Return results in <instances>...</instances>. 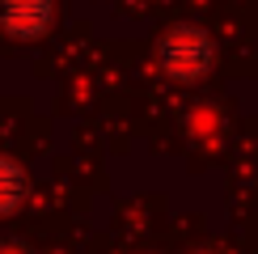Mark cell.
Returning a JSON list of instances; mask_svg holds the SVG:
<instances>
[{
  "label": "cell",
  "mask_w": 258,
  "mask_h": 254,
  "mask_svg": "<svg viewBox=\"0 0 258 254\" xmlns=\"http://www.w3.org/2000/svg\"><path fill=\"white\" fill-rule=\"evenodd\" d=\"M30 199V174L17 157L0 153V216H13V212Z\"/></svg>",
  "instance_id": "3957f363"
},
{
  "label": "cell",
  "mask_w": 258,
  "mask_h": 254,
  "mask_svg": "<svg viewBox=\"0 0 258 254\" xmlns=\"http://www.w3.org/2000/svg\"><path fill=\"white\" fill-rule=\"evenodd\" d=\"M199 254H208V250H199Z\"/></svg>",
  "instance_id": "5b68a950"
},
{
  "label": "cell",
  "mask_w": 258,
  "mask_h": 254,
  "mask_svg": "<svg viewBox=\"0 0 258 254\" xmlns=\"http://www.w3.org/2000/svg\"><path fill=\"white\" fill-rule=\"evenodd\" d=\"M212 64H216V38L195 21L169 26L157 38V68H161V77H169L178 85L203 81L212 72Z\"/></svg>",
  "instance_id": "6da1fadb"
},
{
  "label": "cell",
  "mask_w": 258,
  "mask_h": 254,
  "mask_svg": "<svg viewBox=\"0 0 258 254\" xmlns=\"http://www.w3.org/2000/svg\"><path fill=\"white\" fill-rule=\"evenodd\" d=\"M0 254H30V250L21 246V241H5V246H0Z\"/></svg>",
  "instance_id": "277c9868"
},
{
  "label": "cell",
  "mask_w": 258,
  "mask_h": 254,
  "mask_svg": "<svg viewBox=\"0 0 258 254\" xmlns=\"http://www.w3.org/2000/svg\"><path fill=\"white\" fill-rule=\"evenodd\" d=\"M55 26V0H0V30L9 38L34 42Z\"/></svg>",
  "instance_id": "7a4b0ae2"
}]
</instances>
